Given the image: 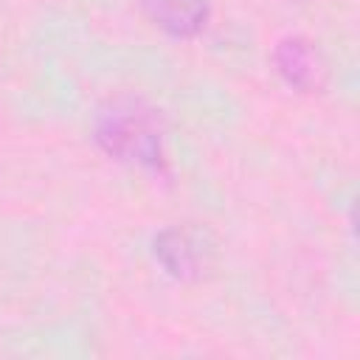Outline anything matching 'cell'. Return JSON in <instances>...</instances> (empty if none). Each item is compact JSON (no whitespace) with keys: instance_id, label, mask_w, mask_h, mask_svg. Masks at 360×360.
<instances>
[{"instance_id":"obj_3","label":"cell","mask_w":360,"mask_h":360,"mask_svg":"<svg viewBox=\"0 0 360 360\" xmlns=\"http://www.w3.org/2000/svg\"><path fill=\"white\" fill-rule=\"evenodd\" d=\"M273 65L287 87L298 93H312L323 84L326 65L318 48L307 37H284L273 48Z\"/></svg>"},{"instance_id":"obj_1","label":"cell","mask_w":360,"mask_h":360,"mask_svg":"<svg viewBox=\"0 0 360 360\" xmlns=\"http://www.w3.org/2000/svg\"><path fill=\"white\" fill-rule=\"evenodd\" d=\"M93 138L104 155L135 169L163 166V121L138 96L107 98L93 115Z\"/></svg>"},{"instance_id":"obj_4","label":"cell","mask_w":360,"mask_h":360,"mask_svg":"<svg viewBox=\"0 0 360 360\" xmlns=\"http://www.w3.org/2000/svg\"><path fill=\"white\" fill-rule=\"evenodd\" d=\"M149 22L172 39L197 37L211 17V0H141Z\"/></svg>"},{"instance_id":"obj_2","label":"cell","mask_w":360,"mask_h":360,"mask_svg":"<svg viewBox=\"0 0 360 360\" xmlns=\"http://www.w3.org/2000/svg\"><path fill=\"white\" fill-rule=\"evenodd\" d=\"M152 253L177 281H202L217 267V239L200 225L163 228L152 242Z\"/></svg>"}]
</instances>
